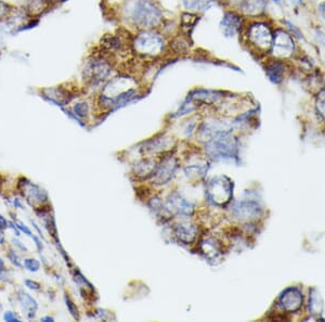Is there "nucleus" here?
<instances>
[{
    "mask_svg": "<svg viewBox=\"0 0 325 322\" xmlns=\"http://www.w3.org/2000/svg\"><path fill=\"white\" fill-rule=\"evenodd\" d=\"M276 24L277 22L269 16L266 18L246 20L240 39L248 51L259 61L269 57Z\"/></svg>",
    "mask_w": 325,
    "mask_h": 322,
    "instance_id": "1",
    "label": "nucleus"
},
{
    "mask_svg": "<svg viewBox=\"0 0 325 322\" xmlns=\"http://www.w3.org/2000/svg\"><path fill=\"white\" fill-rule=\"evenodd\" d=\"M123 18L138 31L157 29L164 22V12L154 0H127L123 5Z\"/></svg>",
    "mask_w": 325,
    "mask_h": 322,
    "instance_id": "2",
    "label": "nucleus"
},
{
    "mask_svg": "<svg viewBox=\"0 0 325 322\" xmlns=\"http://www.w3.org/2000/svg\"><path fill=\"white\" fill-rule=\"evenodd\" d=\"M137 95V81L128 76H116L102 86L100 104L104 109L125 106Z\"/></svg>",
    "mask_w": 325,
    "mask_h": 322,
    "instance_id": "3",
    "label": "nucleus"
},
{
    "mask_svg": "<svg viewBox=\"0 0 325 322\" xmlns=\"http://www.w3.org/2000/svg\"><path fill=\"white\" fill-rule=\"evenodd\" d=\"M114 72L111 55L105 51L92 52L82 63L81 79L89 88H98L103 86L112 78Z\"/></svg>",
    "mask_w": 325,
    "mask_h": 322,
    "instance_id": "4",
    "label": "nucleus"
},
{
    "mask_svg": "<svg viewBox=\"0 0 325 322\" xmlns=\"http://www.w3.org/2000/svg\"><path fill=\"white\" fill-rule=\"evenodd\" d=\"M130 46L139 58L153 60L164 55L167 43L163 34L157 32V29H143L132 37Z\"/></svg>",
    "mask_w": 325,
    "mask_h": 322,
    "instance_id": "5",
    "label": "nucleus"
},
{
    "mask_svg": "<svg viewBox=\"0 0 325 322\" xmlns=\"http://www.w3.org/2000/svg\"><path fill=\"white\" fill-rule=\"evenodd\" d=\"M301 48V44L283 26L277 23L274 28L273 41H272L269 57L293 62Z\"/></svg>",
    "mask_w": 325,
    "mask_h": 322,
    "instance_id": "6",
    "label": "nucleus"
},
{
    "mask_svg": "<svg viewBox=\"0 0 325 322\" xmlns=\"http://www.w3.org/2000/svg\"><path fill=\"white\" fill-rule=\"evenodd\" d=\"M206 153L214 160L232 159L238 152V141L231 131L221 132L207 141Z\"/></svg>",
    "mask_w": 325,
    "mask_h": 322,
    "instance_id": "7",
    "label": "nucleus"
},
{
    "mask_svg": "<svg viewBox=\"0 0 325 322\" xmlns=\"http://www.w3.org/2000/svg\"><path fill=\"white\" fill-rule=\"evenodd\" d=\"M233 194V183L228 177L218 176L211 179L206 187V198L215 205L228 204Z\"/></svg>",
    "mask_w": 325,
    "mask_h": 322,
    "instance_id": "8",
    "label": "nucleus"
},
{
    "mask_svg": "<svg viewBox=\"0 0 325 322\" xmlns=\"http://www.w3.org/2000/svg\"><path fill=\"white\" fill-rule=\"evenodd\" d=\"M262 69L270 83L280 86L293 72L294 65L292 62L281 59L267 57L262 60Z\"/></svg>",
    "mask_w": 325,
    "mask_h": 322,
    "instance_id": "9",
    "label": "nucleus"
},
{
    "mask_svg": "<svg viewBox=\"0 0 325 322\" xmlns=\"http://www.w3.org/2000/svg\"><path fill=\"white\" fill-rule=\"evenodd\" d=\"M246 19L236 9L226 8L219 22V28L223 37L228 39L238 38L243 32Z\"/></svg>",
    "mask_w": 325,
    "mask_h": 322,
    "instance_id": "10",
    "label": "nucleus"
},
{
    "mask_svg": "<svg viewBox=\"0 0 325 322\" xmlns=\"http://www.w3.org/2000/svg\"><path fill=\"white\" fill-rule=\"evenodd\" d=\"M269 0H239L233 9L239 11L246 20L268 17Z\"/></svg>",
    "mask_w": 325,
    "mask_h": 322,
    "instance_id": "11",
    "label": "nucleus"
},
{
    "mask_svg": "<svg viewBox=\"0 0 325 322\" xmlns=\"http://www.w3.org/2000/svg\"><path fill=\"white\" fill-rule=\"evenodd\" d=\"M194 205L187 201L178 192H173L168 197L164 204V211L170 215L192 216L194 213Z\"/></svg>",
    "mask_w": 325,
    "mask_h": 322,
    "instance_id": "12",
    "label": "nucleus"
},
{
    "mask_svg": "<svg viewBox=\"0 0 325 322\" xmlns=\"http://www.w3.org/2000/svg\"><path fill=\"white\" fill-rule=\"evenodd\" d=\"M178 168V161L172 156L165 157L160 165H157L154 174H153V181L155 185L163 186L167 185L171 179L175 177L176 170Z\"/></svg>",
    "mask_w": 325,
    "mask_h": 322,
    "instance_id": "13",
    "label": "nucleus"
},
{
    "mask_svg": "<svg viewBox=\"0 0 325 322\" xmlns=\"http://www.w3.org/2000/svg\"><path fill=\"white\" fill-rule=\"evenodd\" d=\"M261 206L258 204V202L253 200H242L237 201L232 205V214L237 218L241 220L253 219L258 217L261 214Z\"/></svg>",
    "mask_w": 325,
    "mask_h": 322,
    "instance_id": "14",
    "label": "nucleus"
},
{
    "mask_svg": "<svg viewBox=\"0 0 325 322\" xmlns=\"http://www.w3.org/2000/svg\"><path fill=\"white\" fill-rule=\"evenodd\" d=\"M278 305L287 312H295L302 305V293L297 288L286 289L278 298Z\"/></svg>",
    "mask_w": 325,
    "mask_h": 322,
    "instance_id": "15",
    "label": "nucleus"
},
{
    "mask_svg": "<svg viewBox=\"0 0 325 322\" xmlns=\"http://www.w3.org/2000/svg\"><path fill=\"white\" fill-rule=\"evenodd\" d=\"M188 99L193 101L196 106H199V103L213 106L224 99V94L223 91L209 90V89H195L188 97Z\"/></svg>",
    "mask_w": 325,
    "mask_h": 322,
    "instance_id": "16",
    "label": "nucleus"
},
{
    "mask_svg": "<svg viewBox=\"0 0 325 322\" xmlns=\"http://www.w3.org/2000/svg\"><path fill=\"white\" fill-rule=\"evenodd\" d=\"M41 95L44 99L51 103H55L56 106L59 107L66 106L72 99L71 94L62 86L43 88L41 90Z\"/></svg>",
    "mask_w": 325,
    "mask_h": 322,
    "instance_id": "17",
    "label": "nucleus"
},
{
    "mask_svg": "<svg viewBox=\"0 0 325 322\" xmlns=\"http://www.w3.org/2000/svg\"><path fill=\"white\" fill-rule=\"evenodd\" d=\"M277 23L283 26L287 32H289L295 39H296L302 47H305V46H310V44H311V42H310L309 40V37L308 35L305 33L304 29L301 28V26H299L296 22L293 21L291 18L289 17H282V18H280L278 21H277Z\"/></svg>",
    "mask_w": 325,
    "mask_h": 322,
    "instance_id": "18",
    "label": "nucleus"
},
{
    "mask_svg": "<svg viewBox=\"0 0 325 322\" xmlns=\"http://www.w3.org/2000/svg\"><path fill=\"white\" fill-rule=\"evenodd\" d=\"M294 65V69H297L301 71L302 74H307L314 70L315 67L319 66L317 64V60L314 58L312 54H310L308 50L302 47L298 56L295 58L294 61L292 62Z\"/></svg>",
    "mask_w": 325,
    "mask_h": 322,
    "instance_id": "19",
    "label": "nucleus"
},
{
    "mask_svg": "<svg viewBox=\"0 0 325 322\" xmlns=\"http://www.w3.org/2000/svg\"><path fill=\"white\" fill-rule=\"evenodd\" d=\"M173 235L183 244H192L198 239V228L190 222H180L173 228Z\"/></svg>",
    "mask_w": 325,
    "mask_h": 322,
    "instance_id": "20",
    "label": "nucleus"
},
{
    "mask_svg": "<svg viewBox=\"0 0 325 322\" xmlns=\"http://www.w3.org/2000/svg\"><path fill=\"white\" fill-rule=\"evenodd\" d=\"M22 6L26 9L29 16L37 20H39L52 8V6L44 0H23Z\"/></svg>",
    "mask_w": 325,
    "mask_h": 322,
    "instance_id": "21",
    "label": "nucleus"
},
{
    "mask_svg": "<svg viewBox=\"0 0 325 322\" xmlns=\"http://www.w3.org/2000/svg\"><path fill=\"white\" fill-rule=\"evenodd\" d=\"M181 3L188 12L203 13L213 8L218 2L217 0H181Z\"/></svg>",
    "mask_w": 325,
    "mask_h": 322,
    "instance_id": "22",
    "label": "nucleus"
},
{
    "mask_svg": "<svg viewBox=\"0 0 325 322\" xmlns=\"http://www.w3.org/2000/svg\"><path fill=\"white\" fill-rule=\"evenodd\" d=\"M13 36H16V34L10 21L7 18L0 20V58L6 52L8 42Z\"/></svg>",
    "mask_w": 325,
    "mask_h": 322,
    "instance_id": "23",
    "label": "nucleus"
},
{
    "mask_svg": "<svg viewBox=\"0 0 325 322\" xmlns=\"http://www.w3.org/2000/svg\"><path fill=\"white\" fill-rule=\"evenodd\" d=\"M18 299H19V303L22 307V310L25 312L26 316L32 319L35 317L37 308H38V305H37L35 299L27 294L26 292L24 291H19V295H18Z\"/></svg>",
    "mask_w": 325,
    "mask_h": 322,
    "instance_id": "24",
    "label": "nucleus"
},
{
    "mask_svg": "<svg viewBox=\"0 0 325 322\" xmlns=\"http://www.w3.org/2000/svg\"><path fill=\"white\" fill-rule=\"evenodd\" d=\"M200 250L208 260H217L221 256V250L214 239H207L200 244Z\"/></svg>",
    "mask_w": 325,
    "mask_h": 322,
    "instance_id": "25",
    "label": "nucleus"
},
{
    "mask_svg": "<svg viewBox=\"0 0 325 322\" xmlns=\"http://www.w3.org/2000/svg\"><path fill=\"white\" fill-rule=\"evenodd\" d=\"M156 167H157V165L154 162L150 161V160H145V161H142L137 164V166H135V169H134V173L139 177L149 178V177L153 176Z\"/></svg>",
    "mask_w": 325,
    "mask_h": 322,
    "instance_id": "26",
    "label": "nucleus"
},
{
    "mask_svg": "<svg viewBox=\"0 0 325 322\" xmlns=\"http://www.w3.org/2000/svg\"><path fill=\"white\" fill-rule=\"evenodd\" d=\"M26 191H27V198L29 201L37 202V203H42V202H46L48 200L46 191L42 190L36 185L28 183Z\"/></svg>",
    "mask_w": 325,
    "mask_h": 322,
    "instance_id": "27",
    "label": "nucleus"
},
{
    "mask_svg": "<svg viewBox=\"0 0 325 322\" xmlns=\"http://www.w3.org/2000/svg\"><path fill=\"white\" fill-rule=\"evenodd\" d=\"M314 111L322 119H325V85L314 93Z\"/></svg>",
    "mask_w": 325,
    "mask_h": 322,
    "instance_id": "28",
    "label": "nucleus"
},
{
    "mask_svg": "<svg viewBox=\"0 0 325 322\" xmlns=\"http://www.w3.org/2000/svg\"><path fill=\"white\" fill-rule=\"evenodd\" d=\"M309 311L313 314H319L321 313L323 309V302L320 296V293H317L315 289H312L310 292L309 296V305H308Z\"/></svg>",
    "mask_w": 325,
    "mask_h": 322,
    "instance_id": "29",
    "label": "nucleus"
},
{
    "mask_svg": "<svg viewBox=\"0 0 325 322\" xmlns=\"http://www.w3.org/2000/svg\"><path fill=\"white\" fill-rule=\"evenodd\" d=\"M170 142H171L170 138L153 139L148 142L145 150L147 152H160L167 148L170 145Z\"/></svg>",
    "mask_w": 325,
    "mask_h": 322,
    "instance_id": "30",
    "label": "nucleus"
},
{
    "mask_svg": "<svg viewBox=\"0 0 325 322\" xmlns=\"http://www.w3.org/2000/svg\"><path fill=\"white\" fill-rule=\"evenodd\" d=\"M89 104L86 101L76 102L72 108V114L76 119H84L89 114Z\"/></svg>",
    "mask_w": 325,
    "mask_h": 322,
    "instance_id": "31",
    "label": "nucleus"
},
{
    "mask_svg": "<svg viewBox=\"0 0 325 322\" xmlns=\"http://www.w3.org/2000/svg\"><path fill=\"white\" fill-rule=\"evenodd\" d=\"M199 21L198 13L193 12H187L181 16V27L182 28H192L196 24V22Z\"/></svg>",
    "mask_w": 325,
    "mask_h": 322,
    "instance_id": "32",
    "label": "nucleus"
},
{
    "mask_svg": "<svg viewBox=\"0 0 325 322\" xmlns=\"http://www.w3.org/2000/svg\"><path fill=\"white\" fill-rule=\"evenodd\" d=\"M313 13L316 21L325 25V0H317L316 3H314Z\"/></svg>",
    "mask_w": 325,
    "mask_h": 322,
    "instance_id": "33",
    "label": "nucleus"
},
{
    "mask_svg": "<svg viewBox=\"0 0 325 322\" xmlns=\"http://www.w3.org/2000/svg\"><path fill=\"white\" fill-rule=\"evenodd\" d=\"M310 0H285L286 8H291L294 12L302 11L306 9Z\"/></svg>",
    "mask_w": 325,
    "mask_h": 322,
    "instance_id": "34",
    "label": "nucleus"
},
{
    "mask_svg": "<svg viewBox=\"0 0 325 322\" xmlns=\"http://www.w3.org/2000/svg\"><path fill=\"white\" fill-rule=\"evenodd\" d=\"M207 171V167L206 166H190V167H187L185 168V174L188 177H195V178H200L203 177L205 175V173Z\"/></svg>",
    "mask_w": 325,
    "mask_h": 322,
    "instance_id": "35",
    "label": "nucleus"
},
{
    "mask_svg": "<svg viewBox=\"0 0 325 322\" xmlns=\"http://www.w3.org/2000/svg\"><path fill=\"white\" fill-rule=\"evenodd\" d=\"M13 8V4L7 0H0V20L6 19Z\"/></svg>",
    "mask_w": 325,
    "mask_h": 322,
    "instance_id": "36",
    "label": "nucleus"
},
{
    "mask_svg": "<svg viewBox=\"0 0 325 322\" xmlns=\"http://www.w3.org/2000/svg\"><path fill=\"white\" fill-rule=\"evenodd\" d=\"M24 267L27 269L28 271L36 272V271L39 270L40 264H39L38 260H36L34 258H27L24 260Z\"/></svg>",
    "mask_w": 325,
    "mask_h": 322,
    "instance_id": "37",
    "label": "nucleus"
},
{
    "mask_svg": "<svg viewBox=\"0 0 325 322\" xmlns=\"http://www.w3.org/2000/svg\"><path fill=\"white\" fill-rule=\"evenodd\" d=\"M65 303H66V307L67 308H69L70 312L72 313V316L75 318V319H78V310L76 308V306L74 305V303L71 301L70 297H67L65 296Z\"/></svg>",
    "mask_w": 325,
    "mask_h": 322,
    "instance_id": "38",
    "label": "nucleus"
},
{
    "mask_svg": "<svg viewBox=\"0 0 325 322\" xmlns=\"http://www.w3.org/2000/svg\"><path fill=\"white\" fill-rule=\"evenodd\" d=\"M102 2H103L104 6L109 7V8H111V9H114V8H117V7H119V6H123L127 2V0H102Z\"/></svg>",
    "mask_w": 325,
    "mask_h": 322,
    "instance_id": "39",
    "label": "nucleus"
},
{
    "mask_svg": "<svg viewBox=\"0 0 325 322\" xmlns=\"http://www.w3.org/2000/svg\"><path fill=\"white\" fill-rule=\"evenodd\" d=\"M8 258H9V260L11 261V263H12L14 266H17V267H22L21 259H20V257H19L18 254H17L16 252H14V251H9Z\"/></svg>",
    "mask_w": 325,
    "mask_h": 322,
    "instance_id": "40",
    "label": "nucleus"
},
{
    "mask_svg": "<svg viewBox=\"0 0 325 322\" xmlns=\"http://www.w3.org/2000/svg\"><path fill=\"white\" fill-rule=\"evenodd\" d=\"M24 283H25V286H26L28 289H31V290L38 291V290L40 289V284H39L38 282H36V281H33V280H25Z\"/></svg>",
    "mask_w": 325,
    "mask_h": 322,
    "instance_id": "41",
    "label": "nucleus"
},
{
    "mask_svg": "<svg viewBox=\"0 0 325 322\" xmlns=\"http://www.w3.org/2000/svg\"><path fill=\"white\" fill-rule=\"evenodd\" d=\"M218 3H220L222 6H224L225 8H234L236 5L238 4L239 0H217Z\"/></svg>",
    "mask_w": 325,
    "mask_h": 322,
    "instance_id": "42",
    "label": "nucleus"
},
{
    "mask_svg": "<svg viewBox=\"0 0 325 322\" xmlns=\"http://www.w3.org/2000/svg\"><path fill=\"white\" fill-rule=\"evenodd\" d=\"M4 319H5L6 321H9V322H19V321H20V319H19L12 311H7V312H5Z\"/></svg>",
    "mask_w": 325,
    "mask_h": 322,
    "instance_id": "43",
    "label": "nucleus"
},
{
    "mask_svg": "<svg viewBox=\"0 0 325 322\" xmlns=\"http://www.w3.org/2000/svg\"><path fill=\"white\" fill-rule=\"evenodd\" d=\"M18 228H19V230L20 231H22V232H24V234L25 235H27V236H29V237H33V234H32V231L31 230H29L26 226H25V224L23 223V222H19L18 223V226H17Z\"/></svg>",
    "mask_w": 325,
    "mask_h": 322,
    "instance_id": "44",
    "label": "nucleus"
},
{
    "mask_svg": "<svg viewBox=\"0 0 325 322\" xmlns=\"http://www.w3.org/2000/svg\"><path fill=\"white\" fill-rule=\"evenodd\" d=\"M8 221H7V219L5 218L4 216L0 215V229H6V228H8Z\"/></svg>",
    "mask_w": 325,
    "mask_h": 322,
    "instance_id": "45",
    "label": "nucleus"
},
{
    "mask_svg": "<svg viewBox=\"0 0 325 322\" xmlns=\"http://www.w3.org/2000/svg\"><path fill=\"white\" fill-rule=\"evenodd\" d=\"M13 243H14V245H17L18 248H20L22 251H25V252L27 251V249L25 248V246H24L23 244H22L20 241H18V240H14V239H13Z\"/></svg>",
    "mask_w": 325,
    "mask_h": 322,
    "instance_id": "46",
    "label": "nucleus"
},
{
    "mask_svg": "<svg viewBox=\"0 0 325 322\" xmlns=\"http://www.w3.org/2000/svg\"><path fill=\"white\" fill-rule=\"evenodd\" d=\"M44 2H47V3L50 4L52 7H55V6L59 5V4H61V3L65 2V0H44Z\"/></svg>",
    "mask_w": 325,
    "mask_h": 322,
    "instance_id": "47",
    "label": "nucleus"
},
{
    "mask_svg": "<svg viewBox=\"0 0 325 322\" xmlns=\"http://www.w3.org/2000/svg\"><path fill=\"white\" fill-rule=\"evenodd\" d=\"M32 238L34 239V241L36 242L37 248H38V250H39V251H41V250H42V244H41V242H40V240H39L38 238H36L35 236H33Z\"/></svg>",
    "mask_w": 325,
    "mask_h": 322,
    "instance_id": "48",
    "label": "nucleus"
},
{
    "mask_svg": "<svg viewBox=\"0 0 325 322\" xmlns=\"http://www.w3.org/2000/svg\"><path fill=\"white\" fill-rule=\"evenodd\" d=\"M13 203H14V206H16V207H19V208H23V206H22V204H21V202H20V200L19 199H16V200H14V202H13Z\"/></svg>",
    "mask_w": 325,
    "mask_h": 322,
    "instance_id": "49",
    "label": "nucleus"
},
{
    "mask_svg": "<svg viewBox=\"0 0 325 322\" xmlns=\"http://www.w3.org/2000/svg\"><path fill=\"white\" fill-rule=\"evenodd\" d=\"M5 243V235L4 232L0 230V244H4Z\"/></svg>",
    "mask_w": 325,
    "mask_h": 322,
    "instance_id": "50",
    "label": "nucleus"
},
{
    "mask_svg": "<svg viewBox=\"0 0 325 322\" xmlns=\"http://www.w3.org/2000/svg\"><path fill=\"white\" fill-rule=\"evenodd\" d=\"M41 321L49 322V321H55V320H54V318H51V317H43V318H41Z\"/></svg>",
    "mask_w": 325,
    "mask_h": 322,
    "instance_id": "51",
    "label": "nucleus"
},
{
    "mask_svg": "<svg viewBox=\"0 0 325 322\" xmlns=\"http://www.w3.org/2000/svg\"><path fill=\"white\" fill-rule=\"evenodd\" d=\"M3 269H4V260L2 259V257H0V271H3Z\"/></svg>",
    "mask_w": 325,
    "mask_h": 322,
    "instance_id": "52",
    "label": "nucleus"
},
{
    "mask_svg": "<svg viewBox=\"0 0 325 322\" xmlns=\"http://www.w3.org/2000/svg\"><path fill=\"white\" fill-rule=\"evenodd\" d=\"M2 311H3V305L0 304V312H2Z\"/></svg>",
    "mask_w": 325,
    "mask_h": 322,
    "instance_id": "53",
    "label": "nucleus"
}]
</instances>
